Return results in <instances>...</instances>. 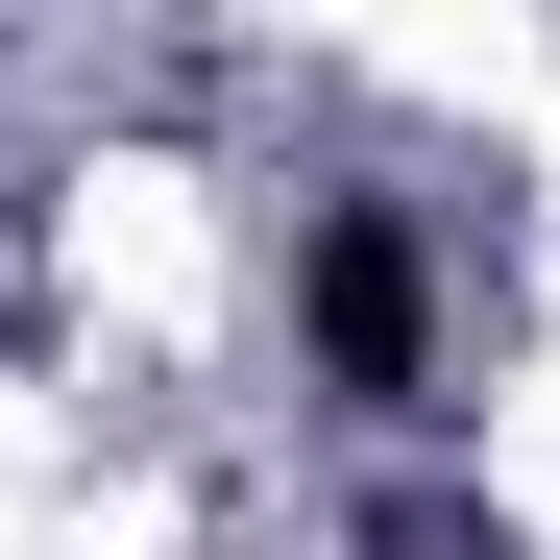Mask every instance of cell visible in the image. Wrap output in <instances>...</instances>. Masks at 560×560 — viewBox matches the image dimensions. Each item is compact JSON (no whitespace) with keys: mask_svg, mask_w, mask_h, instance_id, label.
I'll return each mask as SVG.
<instances>
[{"mask_svg":"<svg viewBox=\"0 0 560 560\" xmlns=\"http://www.w3.org/2000/svg\"><path fill=\"white\" fill-rule=\"evenodd\" d=\"M293 365L365 439L439 415V244H415V196H293Z\"/></svg>","mask_w":560,"mask_h":560,"instance_id":"1","label":"cell"}]
</instances>
